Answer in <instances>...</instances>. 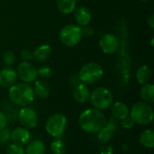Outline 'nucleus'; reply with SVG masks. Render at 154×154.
<instances>
[{
    "label": "nucleus",
    "instance_id": "dca6fc26",
    "mask_svg": "<svg viewBox=\"0 0 154 154\" xmlns=\"http://www.w3.org/2000/svg\"><path fill=\"white\" fill-rule=\"evenodd\" d=\"M111 107V113L113 117L116 120H123L126 116L129 115V109L125 103L123 102H116L112 103Z\"/></svg>",
    "mask_w": 154,
    "mask_h": 154
},
{
    "label": "nucleus",
    "instance_id": "2f4dec72",
    "mask_svg": "<svg viewBox=\"0 0 154 154\" xmlns=\"http://www.w3.org/2000/svg\"><path fill=\"white\" fill-rule=\"evenodd\" d=\"M99 153L100 154H113L114 153V149L111 145L108 144H105L103 146L100 147L99 150Z\"/></svg>",
    "mask_w": 154,
    "mask_h": 154
},
{
    "label": "nucleus",
    "instance_id": "4468645a",
    "mask_svg": "<svg viewBox=\"0 0 154 154\" xmlns=\"http://www.w3.org/2000/svg\"><path fill=\"white\" fill-rule=\"evenodd\" d=\"M30 140V133L24 127H17L11 132V141L17 145H23Z\"/></svg>",
    "mask_w": 154,
    "mask_h": 154
},
{
    "label": "nucleus",
    "instance_id": "f03ea898",
    "mask_svg": "<svg viewBox=\"0 0 154 154\" xmlns=\"http://www.w3.org/2000/svg\"><path fill=\"white\" fill-rule=\"evenodd\" d=\"M8 97L14 105L23 107L30 105L33 102L35 95L30 84L20 83L9 87Z\"/></svg>",
    "mask_w": 154,
    "mask_h": 154
},
{
    "label": "nucleus",
    "instance_id": "a878e982",
    "mask_svg": "<svg viewBox=\"0 0 154 154\" xmlns=\"http://www.w3.org/2000/svg\"><path fill=\"white\" fill-rule=\"evenodd\" d=\"M38 76L41 77V79H48L52 75V69L47 65H42L39 69H37Z\"/></svg>",
    "mask_w": 154,
    "mask_h": 154
},
{
    "label": "nucleus",
    "instance_id": "6ab92c4d",
    "mask_svg": "<svg viewBox=\"0 0 154 154\" xmlns=\"http://www.w3.org/2000/svg\"><path fill=\"white\" fill-rule=\"evenodd\" d=\"M152 75V72L148 65H142L136 71V80L140 84L149 83Z\"/></svg>",
    "mask_w": 154,
    "mask_h": 154
},
{
    "label": "nucleus",
    "instance_id": "1a4fd4ad",
    "mask_svg": "<svg viewBox=\"0 0 154 154\" xmlns=\"http://www.w3.org/2000/svg\"><path fill=\"white\" fill-rule=\"evenodd\" d=\"M19 123L26 129H33L38 124V115L36 112L28 106H23L17 113Z\"/></svg>",
    "mask_w": 154,
    "mask_h": 154
},
{
    "label": "nucleus",
    "instance_id": "f3484780",
    "mask_svg": "<svg viewBox=\"0 0 154 154\" xmlns=\"http://www.w3.org/2000/svg\"><path fill=\"white\" fill-rule=\"evenodd\" d=\"M32 89H33L34 95H36L41 99H45L50 94V86L48 83L43 79H40V80L36 79L34 81V85Z\"/></svg>",
    "mask_w": 154,
    "mask_h": 154
},
{
    "label": "nucleus",
    "instance_id": "aec40b11",
    "mask_svg": "<svg viewBox=\"0 0 154 154\" xmlns=\"http://www.w3.org/2000/svg\"><path fill=\"white\" fill-rule=\"evenodd\" d=\"M45 144L41 140H34L28 143L25 149V154H44Z\"/></svg>",
    "mask_w": 154,
    "mask_h": 154
},
{
    "label": "nucleus",
    "instance_id": "b1692460",
    "mask_svg": "<svg viewBox=\"0 0 154 154\" xmlns=\"http://www.w3.org/2000/svg\"><path fill=\"white\" fill-rule=\"evenodd\" d=\"M51 151L52 154H66L67 147L62 140L57 138L51 144Z\"/></svg>",
    "mask_w": 154,
    "mask_h": 154
},
{
    "label": "nucleus",
    "instance_id": "20e7f679",
    "mask_svg": "<svg viewBox=\"0 0 154 154\" xmlns=\"http://www.w3.org/2000/svg\"><path fill=\"white\" fill-rule=\"evenodd\" d=\"M78 74L81 83L86 84H94L103 77L104 70L99 64L96 62H89L84 64Z\"/></svg>",
    "mask_w": 154,
    "mask_h": 154
},
{
    "label": "nucleus",
    "instance_id": "4be33fe9",
    "mask_svg": "<svg viewBox=\"0 0 154 154\" xmlns=\"http://www.w3.org/2000/svg\"><path fill=\"white\" fill-rule=\"evenodd\" d=\"M142 99L148 103H152L154 102V85L152 84H144L141 88L140 92Z\"/></svg>",
    "mask_w": 154,
    "mask_h": 154
},
{
    "label": "nucleus",
    "instance_id": "c85d7f7f",
    "mask_svg": "<svg viewBox=\"0 0 154 154\" xmlns=\"http://www.w3.org/2000/svg\"><path fill=\"white\" fill-rule=\"evenodd\" d=\"M134 124V122L130 115H128L125 118H124L123 120H121V125L125 129H131V128H133Z\"/></svg>",
    "mask_w": 154,
    "mask_h": 154
},
{
    "label": "nucleus",
    "instance_id": "a211bd4d",
    "mask_svg": "<svg viewBox=\"0 0 154 154\" xmlns=\"http://www.w3.org/2000/svg\"><path fill=\"white\" fill-rule=\"evenodd\" d=\"M51 54V47L46 44H41L33 52V57L38 62H44L48 60Z\"/></svg>",
    "mask_w": 154,
    "mask_h": 154
},
{
    "label": "nucleus",
    "instance_id": "39448f33",
    "mask_svg": "<svg viewBox=\"0 0 154 154\" xmlns=\"http://www.w3.org/2000/svg\"><path fill=\"white\" fill-rule=\"evenodd\" d=\"M83 30L79 25L69 24L65 25L60 32L59 38L60 43L68 47L77 45L82 39Z\"/></svg>",
    "mask_w": 154,
    "mask_h": 154
},
{
    "label": "nucleus",
    "instance_id": "9b49d317",
    "mask_svg": "<svg viewBox=\"0 0 154 154\" xmlns=\"http://www.w3.org/2000/svg\"><path fill=\"white\" fill-rule=\"evenodd\" d=\"M17 80V74L11 66L5 67L0 71V86L8 88L15 84Z\"/></svg>",
    "mask_w": 154,
    "mask_h": 154
},
{
    "label": "nucleus",
    "instance_id": "72a5a7b5",
    "mask_svg": "<svg viewBox=\"0 0 154 154\" xmlns=\"http://www.w3.org/2000/svg\"><path fill=\"white\" fill-rule=\"evenodd\" d=\"M147 24L150 26L151 29H154V15H151L148 18H147Z\"/></svg>",
    "mask_w": 154,
    "mask_h": 154
},
{
    "label": "nucleus",
    "instance_id": "cd10ccee",
    "mask_svg": "<svg viewBox=\"0 0 154 154\" xmlns=\"http://www.w3.org/2000/svg\"><path fill=\"white\" fill-rule=\"evenodd\" d=\"M11 140V131L5 127L0 130V143H7Z\"/></svg>",
    "mask_w": 154,
    "mask_h": 154
},
{
    "label": "nucleus",
    "instance_id": "f8f14e48",
    "mask_svg": "<svg viewBox=\"0 0 154 154\" xmlns=\"http://www.w3.org/2000/svg\"><path fill=\"white\" fill-rule=\"evenodd\" d=\"M90 91L86 84L80 83L78 85L74 86L72 91V96L74 100L79 103H85L89 100Z\"/></svg>",
    "mask_w": 154,
    "mask_h": 154
},
{
    "label": "nucleus",
    "instance_id": "bb28decb",
    "mask_svg": "<svg viewBox=\"0 0 154 154\" xmlns=\"http://www.w3.org/2000/svg\"><path fill=\"white\" fill-rule=\"evenodd\" d=\"M6 152L7 154H25V151L22 146L12 143L8 145Z\"/></svg>",
    "mask_w": 154,
    "mask_h": 154
},
{
    "label": "nucleus",
    "instance_id": "c9c22d12",
    "mask_svg": "<svg viewBox=\"0 0 154 154\" xmlns=\"http://www.w3.org/2000/svg\"><path fill=\"white\" fill-rule=\"evenodd\" d=\"M141 1H143V2H148L149 0H141Z\"/></svg>",
    "mask_w": 154,
    "mask_h": 154
},
{
    "label": "nucleus",
    "instance_id": "7ed1b4c3",
    "mask_svg": "<svg viewBox=\"0 0 154 154\" xmlns=\"http://www.w3.org/2000/svg\"><path fill=\"white\" fill-rule=\"evenodd\" d=\"M129 114L134 123L140 125H148L153 120L152 107L145 102H138L134 103L129 111Z\"/></svg>",
    "mask_w": 154,
    "mask_h": 154
},
{
    "label": "nucleus",
    "instance_id": "5701e85b",
    "mask_svg": "<svg viewBox=\"0 0 154 154\" xmlns=\"http://www.w3.org/2000/svg\"><path fill=\"white\" fill-rule=\"evenodd\" d=\"M139 141L146 148L152 149L154 147V133L152 130H144L139 137Z\"/></svg>",
    "mask_w": 154,
    "mask_h": 154
},
{
    "label": "nucleus",
    "instance_id": "0eeeda50",
    "mask_svg": "<svg viewBox=\"0 0 154 154\" xmlns=\"http://www.w3.org/2000/svg\"><path fill=\"white\" fill-rule=\"evenodd\" d=\"M67 127V118L62 113H54L49 117L45 124L46 132L54 138H60Z\"/></svg>",
    "mask_w": 154,
    "mask_h": 154
},
{
    "label": "nucleus",
    "instance_id": "412c9836",
    "mask_svg": "<svg viewBox=\"0 0 154 154\" xmlns=\"http://www.w3.org/2000/svg\"><path fill=\"white\" fill-rule=\"evenodd\" d=\"M56 4L57 8L60 13L69 15L75 10L77 0H56Z\"/></svg>",
    "mask_w": 154,
    "mask_h": 154
},
{
    "label": "nucleus",
    "instance_id": "c756f323",
    "mask_svg": "<svg viewBox=\"0 0 154 154\" xmlns=\"http://www.w3.org/2000/svg\"><path fill=\"white\" fill-rule=\"evenodd\" d=\"M33 57V52L30 49H24L21 52V58L23 61H30Z\"/></svg>",
    "mask_w": 154,
    "mask_h": 154
},
{
    "label": "nucleus",
    "instance_id": "f704fd0d",
    "mask_svg": "<svg viewBox=\"0 0 154 154\" xmlns=\"http://www.w3.org/2000/svg\"><path fill=\"white\" fill-rule=\"evenodd\" d=\"M151 44H152V46L153 47V38L152 39V42H151Z\"/></svg>",
    "mask_w": 154,
    "mask_h": 154
},
{
    "label": "nucleus",
    "instance_id": "f257e3e1",
    "mask_svg": "<svg viewBox=\"0 0 154 154\" xmlns=\"http://www.w3.org/2000/svg\"><path fill=\"white\" fill-rule=\"evenodd\" d=\"M106 123L104 113L96 108H89L83 111L79 117L80 128L88 133H97Z\"/></svg>",
    "mask_w": 154,
    "mask_h": 154
},
{
    "label": "nucleus",
    "instance_id": "2eb2a0df",
    "mask_svg": "<svg viewBox=\"0 0 154 154\" xmlns=\"http://www.w3.org/2000/svg\"><path fill=\"white\" fill-rule=\"evenodd\" d=\"M75 20L79 26H86L91 20V12L86 6L79 7L75 12Z\"/></svg>",
    "mask_w": 154,
    "mask_h": 154
},
{
    "label": "nucleus",
    "instance_id": "473e14b6",
    "mask_svg": "<svg viewBox=\"0 0 154 154\" xmlns=\"http://www.w3.org/2000/svg\"><path fill=\"white\" fill-rule=\"evenodd\" d=\"M6 124H7V118L5 113L0 111V130L6 127Z\"/></svg>",
    "mask_w": 154,
    "mask_h": 154
},
{
    "label": "nucleus",
    "instance_id": "9d476101",
    "mask_svg": "<svg viewBox=\"0 0 154 154\" xmlns=\"http://www.w3.org/2000/svg\"><path fill=\"white\" fill-rule=\"evenodd\" d=\"M101 51L106 54H114L119 47L118 38L113 34H105L99 39Z\"/></svg>",
    "mask_w": 154,
    "mask_h": 154
},
{
    "label": "nucleus",
    "instance_id": "6e6552de",
    "mask_svg": "<svg viewBox=\"0 0 154 154\" xmlns=\"http://www.w3.org/2000/svg\"><path fill=\"white\" fill-rule=\"evenodd\" d=\"M16 74L21 81L26 84L33 83L38 77L37 68L29 61H23L19 64Z\"/></svg>",
    "mask_w": 154,
    "mask_h": 154
},
{
    "label": "nucleus",
    "instance_id": "393cba45",
    "mask_svg": "<svg viewBox=\"0 0 154 154\" xmlns=\"http://www.w3.org/2000/svg\"><path fill=\"white\" fill-rule=\"evenodd\" d=\"M15 54L13 51H6L3 54V62L6 66H12L15 62Z\"/></svg>",
    "mask_w": 154,
    "mask_h": 154
},
{
    "label": "nucleus",
    "instance_id": "423d86ee",
    "mask_svg": "<svg viewBox=\"0 0 154 154\" xmlns=\"http://www.w3.org/2000/svg\"><path fill=\"white\" fill-rule=\"evenodd\" d=\"M89 100L94 108L103 111L110 108L113 103V93L106 87H98L93 90L89 95Z\"/></svg>",
    "mask_w": 154,
    "mask_h": 154
},
{
    "label": "nucleus",
    "instance_id": "ddd939ff",
    "mask_svg": "<svg viewBox=\"0 0 154 154\" xmlns=\"http://www.w3.org/2000/svg\"><path fill=\"white\" fill-rule=\"evenodd\" d=\"M116 131V123L114 119H110L108 122H106V125L97 133L98 140L101 143H108L112 139Z\"/></svg>",
    "mask_w": 154,
    "mask_h": 154
},
{
    "label": "nucleus",
    "instance_id": "7c9ffc66",
    "mask_svg": "<svg viewBox=\"0 0 154 154\" xmlns=\"http://www.w3.org/2000/svg\"><path fill=\"white\" fill-rule=\"evenodd\" d=\"M69 84H70L71 86H73V87L76 86V85H78L79 84H80L81 81H80V78H79V74H73L69 77Z\"/></svg>",
    "mask_w": 154,
    "mask_h": 154
}]
</instances>
